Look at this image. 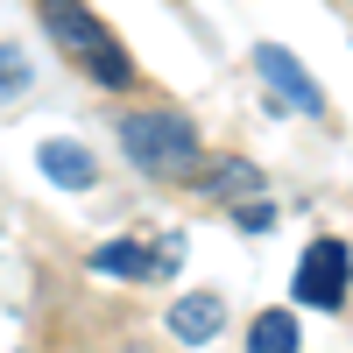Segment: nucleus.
I'll list each match as a JSON object with an SVG mask.
<instances>
[{
    "label": "nucleus",
    "instance_id": "obj_1",
    "mask_svg": "<svg viewBox=\"0 0 353 353\" xmlns=\"http://www.w3.org/2000/svg\"><path fill=\"white\" fill-rule=\"evenodd\" d=\"M36 14H43V28H50V43L64 50L99 92H128V85H134V57L121 50V36H113L85 0H36Z\"/></svg>",
    "mask_w": 353,
    "mask_h": 353
},
{
    "label": "nucleus",
    "instance_id": "obj_2",
    "mask_svg": "<svg viewBox=\"0 0 353 353\" xmlns=\"http://www.w3.org/2000/svg\"><path fill=\"white\" fill-rule=\"evenodd\" d=\"M121 156L156 184H191V170L205 163V141L176 106H134L121 113Z\"/></svg>",
    "mask_w": 353,
    "mask_h": 353
},
{
    "label": "nucleus",
    "instance_id": "obj_3",
    "mask_svg": "<svg viewBox=\"0 0 353 353\" xmlns=\"http://www.w3.org/2000/svg\"><path fill=\"white\" fill-rule=\"evenodd\" d=\"M290 290H297L304 311H339V304L353 297V248H346V241H311Z\"/></svg>",
    "mask_w": 353,
    "mask_h": 353
},
{
    "label": "nucleus",
    "instance_id": "obj_4",
    "mask_svg": "<svg viewBox=\"0 0 353 353\" xmlns=\"http://www.w3.org/2000/svg\"><path fill=\"white\" fill-rule=\"evenodd\" d=\"M254 71H261V85L276 92V106H290V113H325V85H318L297 57H290L283 43H254Z\"/></svg>",
    "mask_w": 353,
    "mask_h": 353
},
{
    "label": "nucleus",
    "instance_id": "obj_5",
    "mask_svg": "<svg viewBox=\"0 0 353 353\" xmlns=\"http://www.w3.org/2000/svg\"><path fill=\"white\" fill-rule=\"evenodd\" d=\"M219 325H226V297H212V290H191V297L170 304V339H184V346L219 339Z\"/></svg>",
    "mask_w": 353,
    "mask_h": 353
},
{
    "label": "nucleus",
    "instance_id": "obj_6",
    "mask_svg": "<svg viewBox=\"0 0 353 353\" xmlns=\"http://www.w3.org/2000/svg\"><path fill=\"white\" fill-rule=\"evenodd\" d=\"M36 163H43L50 184H64V191H92L99 184V156L85 149V141H43Z\"/></svg>",
    "mask_w": 353,
    "mask_h": 353
},
{
    "label": "nucleus",
    "instance_id": "obj_7",
    "mask_svg": "<svg viewBox=\"0 0 353 353\" xmlns=\"http://www.w3.org/2000/svg\"><path fill=\"white\" fill-rule=\"evenodd\" d=\"M191 184L205 198H254V191H269V176H261V163H248V156H226V163H198Z\"/></svg>",
    "mask_w": 353,
    "mask_h": 353
},
{
    "label": "nucleus",
    "instance_id": "obj_8",
    "mask_svg": "<svg viewBox=\"0 0 353 353\" xmlns=\"http://www.w3.org/2000/svg\"><path fill=\"white\" fill-rule=\"evenodd\" d=\"M92 269L113 276V283H149L156 276V248L149 241H99L92 248Z\"/></svg>",
    "mask_w": 353,
    "mask_h": 353
},
{
    "label": "nucleus",
    "instance_id": "obj_9",
    "mask_svg": "<svg viewBox=\"0 0 353 353\" xmlns=\"http://www.w3.org/2000/svg\"><path fill=\"white\" fill-rule=\"evenodd\" d=\"M248 353H297V318L290 311H261L248 325Z\"/></svg>",
    "mask_w": 353,
    "mask_h": 353
},
{
    "label": "nucleus",
    "instance_id": "obj_10",
    "mask_svg": "<svg viewBox=\"0 0 353 353\" xmlns=\"http://www.w3.org/2000/svg\"><path fill=\"white\" fill-rule=\"evenodd\" d=\"M28 92V50L21 43H0V106Z\"/></svg>",
    "mask_w": 353,
    "mask_h": 353
},
{
    "label": "nucleus",
    "instance_id": "obj_11",
    "mask_svg": "<svg viewBox=\"0 0 353 353\" xmlns=\"http://www.w3.org/2000/svg\"><path fill=\"white\" fill-rule=\"evenodd\" d=\"M269 226H276V198H269V191L241 198V233H269Z\"/></svg>",
    "mask_w": 353,
    "mask_h": 353
}]
</instances>
